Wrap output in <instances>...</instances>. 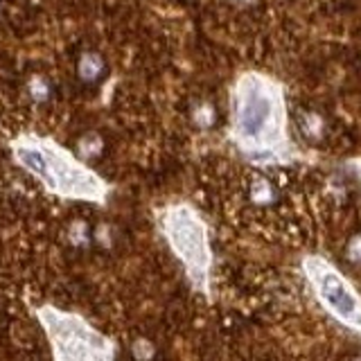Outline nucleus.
Instances as JSON below:
<instances>
[{
  "mask_svg": "<svg viewBox=\"0 0 361 361\" xmlns=\"http://www.w3.org/2000/svg\"><path fill=\"white\" fill-rule=\"evenodd\" d=\"M102 149H104V143H102V138H99L97 134H86V136L77 143V152H79V156L86 158V160L97 158L99 154H102Z\"/></svg>",
  "mask_w": 361,
  "mask_h": 361,
  "instance_id": "8",
  "label": "nucleus"
},
{
  "mask_svg": "<svg viewBox=\"0 0 361 361\" xmlns=\"http://www.w3.org/2000/svg\"><path fill=\"white\" fill-rule=\"evenodd\" d=\"M68 244L73 248H86L93 244V228L88 226L84 219H75L73 224L68 226Z\"/></svg>",
  "mask_w": 361,
  "mask_h": 361,
  "instance_id": "7",
  "label": "nucleus"
},
{
  "mask_svg": "<svg viewBox=\"0 0 361 361\" xmlns=\"http://www.w3.org/2000/svg\"><path fill=\"white\" fill-rule=\"evenodd\" d=\"M106 75V64L97 52H82L77 59V77L84 84H97Z\"/></svg>",
  "mask_w": 361,
  "mask_h": 361,
  "instance_id": "5",
  "label": "nucleus"
},
{
  "mask_svg": "<svg viewBox=\"0 0 361 361\" xmlns=\"http://www.w3.org/2000/svg\"><path fill=\"white\" fill-rule=\"evenodd\" d=\"M248 194H250V201L257 204V206H271L278 199L274 183L267 180V178H262V176H257L253 183H250Z\"/></svg>",
  "mask_w": 361,
  "mask_h": 361,
  "instance_id": "6",
  "label": "nucleus"
},
{
  "mask_svg": "<svg viewBox=\"0 0 361 361\" xmlns=\"http://www.w3.org/2000/svg\"><path fill=\"white\" fill-rule=\"evenodd\" d=\"M305 274L309 283L316 289V296L320 298L330 312L346 325L355 327L361 332V298L350 283L339 274V271L325 262L323 257H307L305 260Z\"/></svg>",
  "mask_w": 361,
  "mask_h": 361,
  "instance_id": "3",
  "label": "nucleus"
},
{
  "mask_svg": "<svg viewBox=\"0 0 361 361\" xmlns=\"http://www.w3.org/2000/svg\"><path fill=\"white\" fill-rule=\"evenodd\" d=\"M16 158L25 169H29L59 194L90 199V201H99L104 197V185L79 165L66 163L62 158H52L34 147H21L16 152Z\"/></svg>",
  "mask_w": 361,
  "mask_h": 361,
  "instance_id": "2",
  "label": "nucleus"
},
{
  "mask_svg": "<svg viewBox=\"0 0 361 361\" xmlns=\"http://www.w3.org/2000/svg\"><path fill=\"white\" fill-rule=\"evenodd\" d=\"M276 99L262 90H248L242 95L237 111V132L250 147H264L276 138Z\"/></svg>",
  "mask_w": 361,
  "mask_h": 361,
  "instance_id": "4",
  "label": "nucleus"
},
{
  "mask_svg": "<svg viewBox=\"0 0 361 361\" xmlns=\"http://www.w3.org/2000/svg\"><path fill=\"white\" fill-rule=\"evenodd\" d=\"M300 129H303V134L307 138H318L320 134H323V122H320L318 115L307 113L303 120H300Z\"/></svg>",
  "mask_w": 361,
  "mask_h": 361,
  "instance_id": "11",
  "label": "nucleus"
},
{
  "mask_svg": "<svg viewBox=\"0 0 361 361\" xmlns=\"http://www.w3.org/2000/svg\"><path fill=\"white\" fill-rule=\"evenodd\" d=\"M129 353H132L134 361H154L156 359V346H154V341H149L145 337H138L132 348H129Z\"/></svg>",
  "mask_w": 361,
  "mask_h": 361,
  "instance_id": "9",
  "label": "nucleus"
},
{
  "mask_svg": "<svg viewBox=\"0 0 361 361\" xmlns=\"http://www.w3.org/2000/svg\"><path fill=\"white\" fill-rule=\"evenodd\" d=\"M27 93L36 104H41V102H48L50 95H52V86H50L45 77H32L27 84Z\"/></svg>",
  "mask_w": 361,
  "mask_h": 361,
  "instance_id": "10",
  "label": "nucleus"
},
{
  "mask_svg": "<svg viewBox=\"0 0 361 361\" xmlns=\"http://www.w3.org/2000/svg\"><path fill=\"white\" fill-rule=\"evenodd\" d=\"M194 120H197V125L199 127H210L215 122V108L210 106V104H199L194 108Z\"/></svg>",
  "mask_w": 361,
  "mask_h": 361,
  "instance_id": "12",
  "label": "nucleus"
},
{
  "mask_svg": "<svg viewBox=\"0 0 361 361\" xmlns=\"http://www.w3.org/2000/svg\"><path fill=\"white\" fill-rule=\"evenodd\" d=\"M353 361H361V359H353Z\"/></svg>",
  "mask_w": 361,
  "mask_h": 361,
  "instance_id": "14",
  "label": "nucleus"
},
{
  "mask_svg": "<svg viewBox=\"0 0 361 361\" xmlns=\"http://www.w3.org/2000/svg\"><path fill=\"white\" fill-rule=\"evenodd\" d=\"M163 230L172 250L183 262L190 280L199 289H208L210 267H213V250L208 242L206 224L187 206L169 208L163 217Z\"/></svg>",
  "mask_w": 361,
  "mask_h": 361,
  "instance_id": "1",
  "label": "nucleus"
},
{
  "mask_svg": "<svg viewBox=\"0 0 361 361\" xmlns=\"http://www.w3.org/2000/svg\"><path fill=\"white\" fill-rule=\"evenodd\" d=\"M346 257L350 260V262H361V235H355L353 239L348 242L346 246Z\"/></svg>",
  "mask_w": 361,
  "mask_h": 361,
  "instance_id": "13",
  "label": "nucleus"
}]
</instances>
